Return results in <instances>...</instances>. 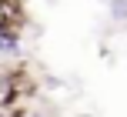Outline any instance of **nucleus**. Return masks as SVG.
Here are the masks:
<instances>
[{
  "mask_svg": "<svg viewBox=\"0 0 127 117\" xmlns=\"http://www.w3.org/2000/svg\"><path fill=\"white\" fill-rule=\"evenodd\" d=\"M110 17L114 20H127V0H110Z\"/></svg>",
  "mask_w": 127,
  "mask_h": 117,
  "instance_id": "f257e3e1",
  "label": "nucleus"
}]
</instances>
